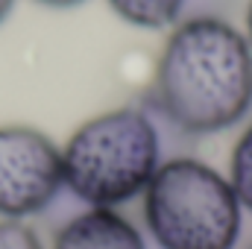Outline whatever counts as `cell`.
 <instances>
[{"label":"cell","mask_w":252,"mask_h":249,"mask_svg":"<svg viewBox=\"0 0 252 249\" xmlns=\"http://www.w3.org/2000/svg\"><path fill=\"white\" fill-rule=\"evenodd\" d=\"M156 106L188 135H214L252 109V47L223 18L176 24L156 67Z\"/></svg>","instance_id":"cell-1"},{"label":"cell","mask_w":252,"mask_h":249,"mask_svg":"<svg viewBox=\"0 0 252 249\" xmlns=\"http://www.w3.org/2000/svg\"><path fill=\"white\" fill-rule=\"evenodd\" d=\"M161 161L158 126L138 106L88 118L62 147L64 187L88 208H121L138 199Z\"/></svg>","instance_id":"cell-2"},{"label":"cell","mask_w":252,"mask_h":249,"mask_svg":"<svg viewBox=\"0 0 252 249\" xmlns=\"http://www.w3.org/2000/svg\"><path fill=\"white\" fill-rule=\"evenodd\" d=\"M141 211L158 249H235L244 229L229 176L190 156L158 164L141 193Z\"/></svg>","instance_id":"cell-3"},{"label":"cell","mask_w":252,"mask_h":249,"mask_svg":"<svg viewBox=\"0 0 252 249\" xmlns=\"http://www.w3.org/2000/svg\"><path fill=\"white\" fill-rule=\"evenodd\" d=\"M64 187L62 147L35 126H0V220L41 214Z\"/></svg>","instance_id":"cell-4"},{"label":"cell","mask_w":252,"mask_h":249,"mask_svg":"<svg viewBox=\"0 0 252 249\" xmlns=\"http://www.w3.org/2000/svg\"><path fill=\"white\" fill-rule=\"evenodd\" d=\"M53 249H147V241L118 208H85L56 232Z\"/></svg>","instance_id":"cell-5"},{"label":"cell","mask_w":252,"mask_h":249,"mask_svg":"<svg viewBox=\"0 0 252 249\" xmlns=\"http://www.w3.org/2000/svg\"><path fill=\"white\" fill-rule=\"evenodd\" d=\"M188 0H109L112 12L135 30H167L179 21Z\"/></svg>","instance_id":"cell-6"},{"label":"cell","mask_w":252,"mask_h":249,"mask_svg":"<svg viewBox=\"0 0 252 249\" xmlns=\"http://www.w3.org/2000/svg\"><path fill=\"white\" fill-rule=\"evenodd\" d=\"M229 182L238 193L241 208L252 214V124L238 135L232 153H229Z\"/></svg>","instance_id":"cell-7"},{"label":"cell","mask_w":252,"mask_h":249,"mask_svg":"<svg viewBox=\"0 0 252 249\" xmlns=\"http://www.w3.org/2000/svg\"><path fill=\"white\" fill-rule=\"evenodd\" d=\"M0 249H44L24 220H0Z\"/></svg>","instance_id":"cell-8"},{"label":"cell","mask_w":252,"mask_h":249,"mask_svg":"<svg viewBox=\"0 0 252 249\" xmlns=\"http://www.w3.org/2000/svg\"><path fill=\"white\" fill-rule=\"evenodd\" d=\"M35 3L50 6V9H73V6H79V3H85V0H35Z\"/></svg>","instance_id":"cell-9"},{"label":"cell","mask_w":252,"mask_h":249,"mask_svg":"<svg viewBox=\"0 0 252 249\" xmlns=\"http://www.w3.org/2000/svg\"><path fill=\"white\" fill-rule=\"evenodd\" d=\"M244 35H247V41H250V47H252V0L247 3V32Z\"/></svg>","instance_id":"cell-10"},{"label":"cell","mask_w":252,"mask_h":249,"mask_svg":"<svg viewBox=\"0 0 252 249\" xmlns=\"http://www.w3.org/2000/svg\"><path fill=\"white\" fill-rule=\"evenodd\" d=\"M12 6H15V0H0V24L9 18V12H12Z\"/></svg>","instance_id":"cell-11"},{"label":"cell","mask_w":252,"mask_h":249,"mask_svg":"<svg viewBox=\"0 0 252 249\" xmlns=\"http://www.w3.org/2000/svg\"><path fill=\"white\" fill-rule=\"evenodd\" d=\"M247 249H252V247H247Z\"/></svg>","instance_id":"cell-12"}]
</instances>
